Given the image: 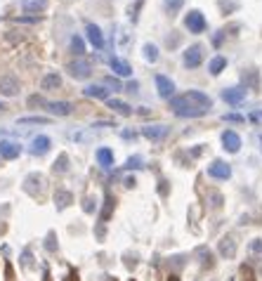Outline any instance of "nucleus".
Wrapping results in <instances>:
<instances>
[{
	"mask_svg": "<svg viewBox=\"0 0 262 281\" xmlns=\"http://www.w3.org/2000/svg\"><path fill=\"white\" fill-rule=\"evenodd\" d=\"M0 109H5V106H2V104H0Z\"/></svg>",
	"mask_w": 262,
	"mask_h": 281,
	"instance_id": "obj_37",
	"label": "nucleus"
},
{
	"mask_svg": "<svg viewBox=\"0 0 262 281\" xmlns=\"http://www.w3.org/2000/svg\"><path fill=\"white\" fill-rule=\"evenodd\" d=\"M227 66V59L225 57H213L208 64V71L213 73V76H217V73H222V69Z\"/></svg>",
	"mask_w": 262,
	"mask_h": 281,
	"instance_id": "obj_21",
	"label": "nucleus"
},
{
	"mask_svg": "<svg viewBox=\"0 0 262 281\" xmlns=\"http://www.w3.org/2000/svg\"><path fill=\"white\" fill-rule=\"evenodd\" d=\"M210 106H213V99H210L206 92H201V90H189V92H184V95L170 99V109H173L177 116H184V118L203 116Z\"/></svg>",
	"mask_w": 262,
	"mask_h": 281,
	"instance_id": "obj_1",
	"label": "nucleus"
},
{
	"mask_svg": "<svg viewBox=\"0 0 262 281\" xmlns=\"http://www.w3.org/2000/svg\"><path fill=\"white\" fill-rule=\"evenodd\" d=\"M87 40L97 48V50H102L104 48V35H102V31H99V26H95V24H87Z\"/></svg>",
	"mask_w": 262,
	"mask_h": 281,
	"instance_id": "obj_12",
	"label": "nucleus"
},
{
	"mask_svg": "<svg viewBox=\"0 0 262 281\" xmlns=\"http://www.w3.org/2000/svg\"><path fill=\"white\" fill-rule=\"evenodd\" d=\"M128 92H137V83H128Z\"/></svg>",
	"mask_w": 262,
	"mask_h": 281,
	"instance_id": "obj_35",
	"label": "nucleus"
},
{
	"mask_svg": "<svg viewBox=\"0 0 262 281\" xmlns=\"http://www.w3.org/2000/svg\"><path fill=\"white\" fill-rule=\"evenodd\" d=\"M255 118H262V114H260V116H255V114H253V121H255Z\"/></svg>",
	"mask_w": 262,
	"mask_h": 281,
	"instance_id": "obj_36",
	"label": "nucleus"
},
{
	"mask_svg": "<svg viewBox=\"0 0 262 281\" xmlns=\"http://www.w3.org/2000/svg\"><path fill=\"white\" fill-rule=\"evenodd\" d=\"M182 62H184V66H187V69H196V66L203 62V48H201V45H192V48H187L184 54H182Z\"/></svg>",
	"mask_w": 262,
	"mask_h": 281,
	"instance_id": "obj_4",
	"label": "nucleus"
},
{
	"mask_svg": "<svg viewBox=\"0 0 262 281\" xmlns=\"http://www.w3.org/2000/svg\"><path fill=\"white\" fill-rule=\"evenodd\" d=\"M156 88H158V95H161L163 99H170L173 92H175V83L168 78V76H161V73H158L156 76Z\"/></svg>",
	"mask_w": 262,
	"mask_h": 281,
	"instance_id": "obj_7",
	"label": "nucleus"
},
{
	"mask_svg": "<svg viewBox=\"0 0 262 281\" xmlns=\"http://www.w3.org/2000/svg\"><path fill=\"white\" fill-rule=\"evenodd\" d=\"M222 99L227 102V104H241L246 99V90L244 88H227V90H222Z\"/></svg>",
	"mask_w": 262,
	"mask_h": 281,
	"instance_id": "obj_10",
	"label": "nucleus"
},
{
	"mask_svg": "<svg viewBox=\"0 0 262 281\" xmlns=\"http://www.w3.org/2000/svg\"><path fill=\"white\" fill-rule=\"evenodd\" d=\"M97 161H99L104 168H109V165L114 163V154H111V149H99V151H97Z\"/></svg>",
	"mask_w": 262,
	"mask_h": 281,
	"instance_id": "obj_24",
	"label": "nucleus"
},
{
	"mask_svg": "<svg viewBox=\"0 0 262 281\" xmlns=\"http://www.w3.org/2000/svg\"><path fill=\"white\" fill-rule=\"evenodd\" d=\"M66 163H69V156H66V154H62L59 161H54V173H66V170H69V165H66Z\"/></svg>",
	"mask_w": 262,
	"mask_h": 281,
	"instance_id": "obj_27",
	"label": "nucleus"
},
{
	"mask_svg": "<svg viewBox=\"0 0 262 281\" xmlns=\"http://www.w3.org/2000/svg\"><path fill=\"white\" fill-rule=\"evenodd\" d=\"M71 52L76 54V57H83V52H85V43H83L81 35H73V38H71Z\"/></svg>",
	"mask_w": 262,
	"mask_h": 281,
	"instance_id": "obj_23",
	"label": "nucleus"
},
{
	"mask_svg": "<svg viewBox=\"0 0 262 281\" xmlns=\"http://www.w3.org/2000/svg\"><path fill=\"white\" fill-rule=\"evenodd\" d=\"M111 69H114V73H118V76H123V78H128L130 73H132V66L128 64V62H123V59H111Z\"/></svg>",
	"mask_w": 262,
	"mask_h": 281,
	"instance_id": "obj_17",
	"label": "nucleus"
},
{
	"mask_svg": "<svg viewBox=\"0 0 262 281\" xmlns=\"http://www.w3.org/2000/svg\"><path fill=\"white\" fill-rule=\"evenodd\" d=\"M227 121H236V123H241L244 118H241V116H236V114H229V116H227Z\"/></svg>",
	"mask_w": 262,
	"mask_h": 281,
	"instance_id": "obj_34",
	"label": "nucleus"
},
{
	"mask_svg": "<svg viewBox=\"0 0 262 281\" xmlns=\"http://www.w3.org/2000/svg\"><path fill=\"white\" fill-rule=\"evenodd\" d=\"M19 123L26 125V123H48V118H43V116H31V118H19Z\"/></svg>",
	"mask_w": 262,
	"mask_h": 281,
	"instance_id": "obj_28",
	"label": "nucleus"
},
{
	"mask_svg": "<svg viewBox=\"0 0 262 281\" xmlns=\"http://www.w3.org/2000/svg\"><path fill=\"white\" fill-rule=\"evenodd\" d=\"M220 255L222 258H234L236 255V241H234V236H225L220 241Z\"/></svg>",
	"mask_w": 262,
	"mask_h": 281,
	"instance_id": "obj_15",
	"label": "nucleus"
},
{
	"mask_svg": "<svg viewBox=\"0 0 262 281\" xmlns=\"http://www.w3.org/2000/svg\"><path fill=\"white\" fill-rule=\"evenodd\" d=\"M163 5H165V12L173 17V15H177V12H180V7L184 5V0H165Z\"/></svg>",
	"mask_w": 262,
	"mask_h": 281,
	"instance_id": "obj_25",
	"label": "nucleus"
},
{
	"mask_svg": "<svg viewBox=\"0 0 262 281\" xmlns=\"http://www.w3.org/2000/svg\"><path fill=\"white\" fill-rule=\"evenodd\" d=\"M83 95H85V97H95V99H106L104 85H87V88L83 90Z\"/></svg>",
	"mask_w": 262,
	"mask_h": 281,
	"instance_id": "obj_20",
	"label": "nucleus"
},
{
	"mask_svg": "<svg viewBox=\"0 0 262 281\" xmlns=\"http://www.w3.org/2000/svg\"><path fill=\"white\" fill-rule=\"evenodd\" d=\"M104 85H106V88H114V90H121V83H118L116 78H111V76L104 78Z\"/></svg>",
	"mask_w": 262,
	"mask_h": 281,
	"instance_id": "obj_30",
	"label": "nucleus"
},
{
	"mask_svg": "<svg viewBox=\"0 0 262 281\" xmlns=\"http://www.w3.org/2000/svg\"><path fill=\"white\" fill-rule=\"evenodd\" d=\"M66 71H69V73L73 76V78H76V81H85L87 76L92 73V66H90V62H87V59L78 57L76 62H71L69 66H66Z\"/></svg>",
	"mask_w": 262,
	"mask_h": 281,
	"instance_id": "obj_2",
	"label": "nucleus"
},
{
	"mask_svg": "<svg viewBox=\"0 0 262 281\" xmlns=\"http://www.w3.org/2000/svg\"><path fill=\"white\" fill-rule=\"evenodd\" d=\"M83 208H85V213H92V211H95V206H92V198H85V206H83Z\"/></svg>",
	"mask_w": 262,
	"mask_h": 281,
	"instance_id": "obj_33",
	"label": "nucleus"
},
{
	"mask_svg": "<svg viewBox=\"0 0 262 281\" xmlns=\"http://www.w3.org/2000/svg\"><path fill=\"white\" fill-rule=\"evenodd\" d=\"M144 165V161H142V156H132L128 158V168H142Z\"/></svg>",
	"mask_w": 262,
	"mask_h": 281,
	"instance_id": "obj_29",
	"label": "nucleus"
},
{
	"mask_svg": "<svg viewBox=\"0 0 262 281\" xmlns=\"http://www.w3.org/2000/svg\"><path fill=\"white\" fill-rule=\"evenodd\" d=\"M142 135H144L147 140L158 142L168 135V128H165V125H149V128H142Z\"/></svg>",
	"mask_w": 262,
	"mask_h": 281,
	"instance_id": "obj_11",
	"label": "nucleus"
},
{
	"mask_svg": "<svg viewBox=\"0 0 262 281\" xmlns=\"http://www.w3.org/2000/svg\"><path fill=\"white\" fill-rule=\"evenodd\" d=\"M48 7V0H21V10L29 15H38Z\"/></svg>",
	"mask_w": 262,
	"mask_h": 281,
	"instance_id": "obj_13",
	"label": "nucleus"
},
{
	"mask_svg": "<svg viewBox=\"0 0 262 281\" xmlns=\"http://www.w3.org/2000/svg\"><path fill=\"white\" fill-rule=\"evenodd\" d=\"M29 104L31 106H48V102H45V99H43V97H38V95H33V97H31V99H29Z\"/></svg>",
	"mask_w": 262,
	"mask_h": 281,
	"instance_id": "obj_31",
	"label": "nucleus"
},
{
	"mask_svg": "<svg viewBox=\"0 0 262 281\" xmlns=\"http://www.w3.org/2000/svg\"><path fill=\"white\" fill-rule=\"evenodd\" d=\"M21 154V147H19L17 142L12 140H0V156L7 158V161H12V158H17Z\"/></svg>",
	"mask_w": 262,
	"mask_h": 281,
	"instance_id": "obj_8",
	"label": "nucleus"
},
{
	"mask_svg": "<svg viewBox=\"0 0 262 281\" xmlns=\"http://www.w3.org/2000/svg\"><path fill=\"white\" fill-rule=\"evenodd\" d=\"M208 175L215 177V180H229L231 177V168L225 161H213L208 165Z\"/></svg>",
	"mask_w": 262,
	"mask_h": 281,
	"instance_id": "obj_6",
	"label": "nucleus"
},
{
	"mask_svg": "<svg viewBox=\"0 0 262 281\" xmlns=\"http://www.w3.org/2000/svg\"><path fill=\"white\" fill-rule=\"evenodd\" d=\"M144 57H147V62H156L158 59V48L156 45H151V43H147V45H144Z\"/></svg>",
	"mask_w": 262,
	"mask_h": 281,
	"instance_id": "obj_26",
	"label": "nucleus"
},
{
	"mask_svg": "<svg viewBox=\"0 0 262 281\" xmlns=\"http://www.w3.org/2000/svg\"><path fill=\"white\" fill-rule=\"evenodd\" d=\"M62 85V78H59V73H48L43 81H40V90H57Z\"/></svg>",
	"mask_w": 262,
	"mask_h": 281,
	"instance_id": "obj_18",
	"label": "nucleus"
},
{
	"mask_svg": "<svg viewBox=\"0 0 262 281\" xmlns=\"http://www.w3.org/2000/svg\"><path fill=\"white\" fill-rule=\"evenodd\" d=\"M250 250H253V253H260V250H262V244L258 241V239H255V241L250 244Z\"/></svg>",
	"mask_w": 262,
	"mask_h": 281,
	"instance_id": "obj_32",
	"label": "nucleus"
},
{
	"mask_svg": "<svg viewBox=\"0 0 262 281\" xmlns=\"http://www.w3.org/2000/svg\"><path fill=\"white\" fill-rule=\"evenodd\" d=\"M109 109H114V111L121 114V116H130V114H132V109L125 104V102H121V99H109Z\"/></svg>",
	"mask_w": 262,
	"mask_h": 281,
	"instance_id": "obj_22",
	"label": "nucleus"
},
{
	"mask_svg": "<svg viewBox=\"0 0 262 281\" xmlns=\"http://www.w3.org/2000/svg\"><path fill=\"white\" fill-rule=\"evenodd\" d=\"M71 201H73V196H71V192H66V189H59V192L54 194V203H57V208L62 211V208H66Z\"/></svg>",
	"mask_w": 262,
	"mask_h": 281,
	"instance_id": "obj_19",
	"label": "nucleus"
},
{
	"mask_svg": "<svg viewBox=\"0 0 262 281\" xmlns=\"http://www.w3.org/2000/svg\"><path fill=\"white\" fill-rule=\"evenodd\" d=\"M71 109H73V106H71L69 102H48V111L54 114V116H69Z\"/></svg>",
	"mask_w": 262,
	"mask_h": 281,
	"instance_id": "obj_16",
	"label": "nucleus"
},
{
	"mask_svg": "<svg viewBox=\"0 0 262 281\" xmlns=\"http://www.w3.org/2000/svg\"><path fill=\"white\" fill-rule=\"evenodd\" d=\"M184 26L189 29V33H203V31H206V17H203V12L192 10V12L184 17Z\"/></svg>",
	"mask_w": 262,
	"mask_h": 281,
	"instance_id": "obj_3",
	"label": "nucleus"
},
{
	"mask_svg": "<svg viewBox=\"0 0 262 281\" xmlns=\"http://www.w3.org/2000/svg\"><path fill=\"white\" fill-rule=\"evenodd\" d=\"M17 92H19L17 76H12V73L0 76V95H2V97H15Z\"/></svg>",
	"mask_w": 262,
	"mask_h": 281,
	"instance_id": "obj_5",
	"label": "nucleus"
},
{
	"mask_svg": "<svg viewBox=\"0 0 262 281\" xmlns=\"http://www.w3.org/2000/svg\"><path fill=\"white\" fill-rule=\"evenodd\" d=\"M222 144H225L227 151L236 154V151L241 149V137H239L234 130H225V132H222Z\"/></svg>",
	"mask_w": 262,
	"mask_h": 281,
	"instance_id": "obj_9",
	"label": "nucleus"
},
{
	"mask_svg": "<svg viewBox=\"0 0 262 281\" xmlns=\"http://www.w3.org/2000/svg\"><path fill=\"white\" fill-rule=\"evenodd\" d=\"M48 149H50V137H45V135L35 137L33 144H31V154H33V156H43V154H48Z\"/></svg>",
	"mask_w": 262,
	"mask_h": 281,
	"instance_id": "obj_14",
	"label": "nucleus"
}]
</instances>
